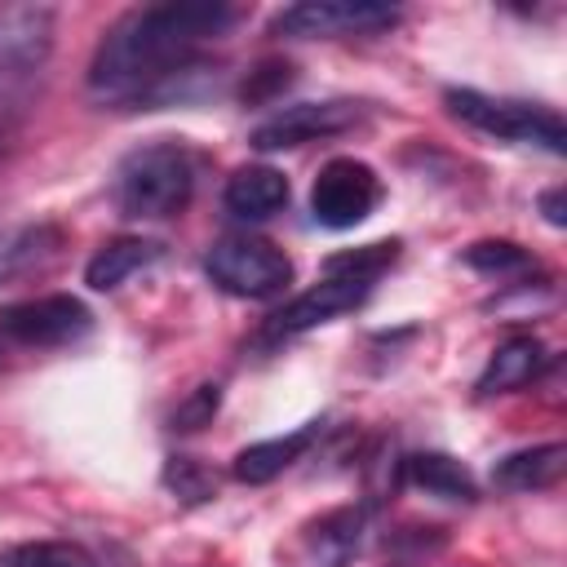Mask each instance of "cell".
<instances>
[{
  "label": "cell",
  "instance_id": "1",
  "mask_svg": "<svg viewBox=\"0 0 567 567\" xmlns=\"http://www.w3.org/2000/svg\"><path fill=\"white\" fill-rule=\"evenodd\" d=\"M239 9L221 0H168L124 13L89 62V89L111 102L164 106L186 102L204 84L208 62L199 49L235 27Z\"/></svg>",
  "mask_w": 567,
  "mask_h": 567
},
{
  "label": "cell",
  "instance_id": "2",
  "mask_svg": "<svg viewBox=\"0 0 567 567\" xmlns=\"http://www.w3.org/2000/svg\"><path fill=\"white\" fill-rule=\"evenodd\" d=\"M195 164L182 142H151L120 159L115 168V204L124 217L164 221L190 204Z\"/></svg>",
  "mask_w": 567,
  "mask_h": 567
},
{
  "label": "cell",
  "instance_id": "3",
  "mask_svg": "<svg viewBox=\"0 0 567 567\" xmlns=\"http://www.w3.org/2000/svg\"><path fill=\"white\" fill-rule=\"evenodd\" d=\"M447 111L478 128V133H492L501 142H523V146H545L549 155H563V120L558 111L540 106V102H523V97H492V93H478V89H447L443 93Z\"/></svg>",
  "mask_w": 567,
  "mask_h": 567
},
{
  "label": "cell",
  "instance_id": "4",
  "mask_svg": "<svg viewBox=\"0 0 567 567\" xmlns=\"http://www.w3.org/2000/svg\"><path fill=\"white\" fill-rule=\"evenodd\" d=\"M204 270L208 279L230 292V297H275L288 288L292 279V261L284 248H275L270 239H257V235H226L217 239L208 252H204Z\"/></svg>",
  "mask_w": 567,
  "mask_h": 567
},
{
  "label": "cell",
  "instance_id": "5",
  "mask_svg": "<svg viewBox=\"0 0 567 567\" xmlns=\"http://www.w3.org/2000/svg\"><path fill=\"white\" fill-rule=\"evenodd\" d=\"M394 22L399 9L377 0H301L279 9L270 31L288 40H337V35H377Z\"/></svg>",
  "mask_w": 567,
  "mask_h": 567
},
{
  "label": "cell",
  "instance_id": "6",
  "mask_svg": "<svg viewBox=\"0 0 567 567\" xmlns=\"http://www.w3.org/2000/svg\"><path fill=\"white\" fill-rule=\"evenodd\" d=\"M377 204H381V177L354 155L328 159L310 186V217L328 230H350L368 221Z\"/></svg>",
  "mask_w": 567,
  "mask_h": 567
},
{
  "label": "cell",
  "instance_id": "7",
  "mask_svg": "<svg viewBox=\"0 0 567 567\" xmlns=\"http://www.w3.org/2000/svg\"><path fill=\"white\" fill-rule=\"evenodd\" d=\"M53 49V9L0 4V97L22 89Z\"/></svg>",
  "mask_w": 567,
  "mask_h": 567
},
{
  "label": "cell",
  "instance_id": "8",
  "mask_svg": "<svg viewBox=\"0 0 567 567\" xmlns=\"http://www.w3.org/2000/svg\"><path fill=\"white\" fill-rule=\"evenodd\" d=\"M89 328H93V310L71 292L31 297L0 315V332L13 337L18 346H71L89 337Z\"/></svg>",
  "mask_w": 567,
  "mask_h": 567
},
{
  "label": "cell",
  "instance_id": "9",
  "mask_svg": "<svg viewBox=\"0 0 567 567\" xmlns=\"http://www.w3.org/2000/svg\"><path fill=\"white\" fill-rule=\"evenodd\" d=\"M359 115H363V106L359 102H346V97H332V102H297V106H284L270 120H261L248 142L257 151H292V146H306V142L332 137V133H346Z\"/></svg>",
  "mask_w": 567,
  "mask_h": 567
},
{
  "label": "cell",
  "instance_id": "10",
  "mask_svg": "<svg viewBox=\"0 0 567 567\" xmlns=\"http://www.w3.org/2000/svg\"><path fill=\"white\" fill-rule=\"evenodd\" d=\"M372 292V279H359V275H323L315 288H306L301 297H292L279 315H270L266 323V337H297L306 328H319L346 310H359Z\"/></svg>",
  "mask_w": 567,
  "mask_h": 567
},
{
  "label": "cell",
  "instance_id": "11",
  "mask_svg": "<svg viewBox=\"0 0 567 567\" xmlns=\"http://www.w3.org/2000/svg\"><path fill=\"white\" fill-rule=\"evenodd\" d=\"M319 430H323V421H306L301 430H288V434H279V439L248 443V447H239V452H235L230 474H235L239 483H248V487H261V483L279 478L292 461H301V456L310 452V443L319 439Z\"/></svg>",
  "mask_w": 567,
  "mask_h": 567
},
{
  "label": "cell",
  "instance_id": "12",
  "mask_svg": "<svg viewBox=\"0 0 567 567\" xmlns=\"http://www.w3.org/2000/svg\"><path fill=\"white\" fill-rule=\"evenodd\" d=\"M226 208L244 221H266L288 204V177L270 164H244L226 177Z\"/></svg>",
  "mask_w": 567,
  "mask_h": 567
},
{
  "label": "cell",
  "instance_id": "13",
  "mask_svg": "<svg viewBox=\"0 0 567 567\" xmlns=\"http://www.w3.org/2000/svg\"><path fill=\"white\" fill-rule=\"evenodd\" d=\"M549 363V350L536 341V337H509V341H501L496 350H492V359H487V368H483V377H478V399H492V394H509V390H523L527 381H536L540 377V368Z\"/></svg>",
  "mask_w": 567,
  "mask_h": 567
},
{
  "label": "cell",
  "instance_id": "14",
  "mask_svg": "<svg viewBox=\"0 0 567 567\" xmlns=\"http://www.w3.org/2000/svg\"><path fill=\"white\" fill-rule=\"evenodd\" d=\"M567 470V447L563 443H536V447H518L509 456H501L492 465V483L501 492H540L554 487Z\"/></svg>",
  "mask_w": 567,
  "mask_h": 567
},
{
  "label": "cell",
  "instance_id": "15",
  "mask_svg": "<svg viewBox=\"0 0 567 567\" xmlns=\"http://www.w3.org/2000/svg\"><path fill=\"white\" fill-rule=\"evenodd\" d=\"M159 257H164V244H155V239H137V235L111 239V244H102V248L89 257L84 284H89L93 292H115L124 279H133L137 270H146V266L159 261Z\"/></svg>",
  "mask_w": 567,
  "mask_h": 567
},
{
  "label": "cell",
  "instance_id": "16",
  "mask_svg": "<svg viewBox=\"0 0 567 567\" xmlns=\"http://www.w3.org/2000/svg\"><path fill=\"white\" fill-rule=\"evenodd\" d=\"M359 540H363V509L359 505H341V509L323 514L319 523L306 527L310 567H350V558L359 554Z\"/></svg>",
  "mask_w": 567,
  "mask_h": 567
},
{
  "label": "cell",
  "instance_id": "17",
  "mask_svg": "<svg viewBox=\"0 0 567 567\" xmlns=\"http://www.w3.org/2000/svg\"><path fill=\"white\" fill-rule=\"evenodd\" d=\"M62 248V230L53 221H18L0 226V284L44 266Z\"/></svg>",
  "mask_w": 567,
  "mask_h": 567
},
{
  "label": "cell",
  "instance_id": "18",
  "mask_svg": "<svg viewBox=\"0 0 567 567\" xmlns=\"http://www.w3.org/2000/svg\"><path fill=\"white\" fill-rule=\"evenodd\" d=\"M403 478L412 487H421L425 496H439V501H461V505L478 501L474 474L456 456H447V452H416V456H408L403 461Z\"/></svg>",
  "mask_w": 567,
  "mask_h": 567
},
{
  "label": "cell",
  "instance_id": "19",
  "mask_svg": "<svg viewBox=\"0 0 567 567\" xmlns=\"http://www.w3.org/2000/svg\"><path fill=\"white\" fill-rule=\"evenodd\" d=\"M461 257H465L470 270H478V275H496V279L536 270V257H532L527 248L509 244V239H478V244H470Z\"/></svg>",
  "mask_w": 567,
  "mask_h": 567
},
{
  "label": "cell",
  "instance_id": "20",
  "mask_svg": "<svg viewBox=\"0 0 567 567\" xmlns=\"http://www.w3.org/2000/svg\"><path fill=\"white\" fill-rule=\"evenodd\" d=\"M0 567H97V563L89 549L71 540H31V545L0 549Z\"/></svg>",
  "mask_w": 567,
  "mask_h": 567
},
{
  "label": "cell",
  "instance_id": "21",
  "mask_svg": "<svg viewBox=\"0 0 567 567\" xmlns=\"http://www.w3.org/2000/svg\"><path fill=\"white\" fill-rule=\"evenodd\" d=\"M164 487L182 501V505H204L217 496V474L213 465H204L199 456H168L164 465Z\"/></svg>",
  "mask_w": 567,
  "mask_h": 567
},
{
  "label": "cell",
  "instance_id": "22",
  "mask_svg": "<svg viewBox=\"0 0 567 567\" xmlns=\"http://www.w3.org/2000/svg\"><path fill=\"white\" fill-rule=\"evenodd\" d=\"M399 257V239H381V244H363V248H350V252H337L328 257V275H359V279H377L390 261Z\"/></svg>",
  "mask_w": 567,
  "mask_h": 567
},
{
  "label": "cell",
  "instance_id": "23",
  "mask_svg": "<svg viewBox=\"0 0 567 567\" xmlns=\"http://www.w3.org/2000/svg\"><path fill=\"white\" fill-rule=\"evenodd\" d=\"M217 408H221V385H217V381H204V385H195V390L173 408L168 425H173L177 434H195V430H204V425L217 416Z\"/></svg>",
  "mask_w": 567,
  "mask_h": 567
},
{
  "label": "cell",
  "instance_id": "24",
  "mask_svg": "<svg viewBox=\"0 0 567 567\" xmlns=\"http://www.w3.org/2000/svg\"><path fill=\"white\" fill-rule=\"evenodd\" d=\"M288 71H292L288 62H266V66H257L252 80H244V102H261V97H270L275 89H284V84L292 80Z\"/></svg>",
  "mask_w": 567,
  "mask_h": 567
},
{
  "label": "cell",
  "instance_id": "25",
  "mask_svg": "<svg viewBox=\"0 0 567 567\" xmlns=\"http://www.w3.org/2000/svg\"><path fill=\"white\" fill-rule=\"evenodd\" d=\"M540 213H545V221H549V226H567V204H563V186H554V190H545V195H540Z\"/></svg>",
  "mask_w": 567,
  "mask_h": 567
}]
</instances>
